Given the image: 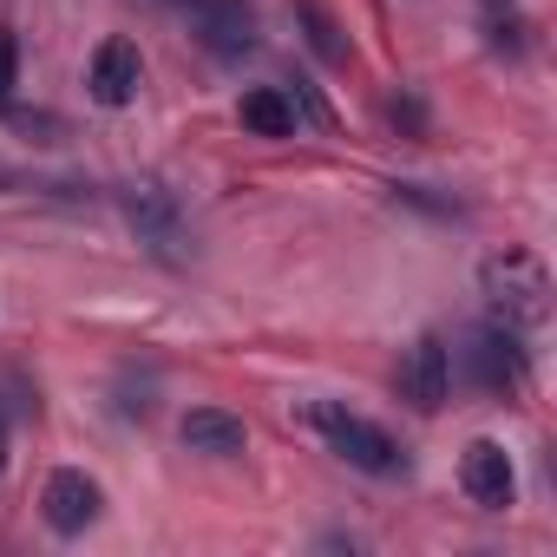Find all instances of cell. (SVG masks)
<instances>
[{
	"label": "cell",
	"mask_w": 557,
	"mask_h": 557,
	"mask_svg": "<svg viewBox=\"0 0 557 557\" xmlns=\"http://www.w3.org/2000/svg\"><path fill=\"white\" fill-rule=\"evenodd\" d=\"M14 86H21V47H14V34H0V106L14 99Z\"/></svg>",
	"instance_id": "cell-12"
},
{
	"label": "cell",
	"mask_w": 557,
	"mask_h": 557,
	"mask_svg": "<svg viewBox=\"0 0 557 557\" xmlns=\"http://www.w3.org/2000/svg\"><path fill=\"white\" fill-rule=\"evenodd\" d=\"M40 511H47V524H53L60 537H79V531L106 511V492H99V479L60 466V472L47 479V492H40Z\"/></svg>",
	"instance_id": "cell-6"
},
{
	"label": "cell",
	"mask_w": 557,
	"mask_h": 557,
	"mask_svg": "<svg viewBox=\"0 0 557 557\" xmlns=\"http://www.w3.org/2000/svg\"><path fill=\"white\" fill-rule=\"evenodd\" d=\"M459 361H466V374H472L479 394H511L524 381V355H518L511 329H472L466 348H459Z\"/></svg>",
	"instance_id": "cell-4"
},
{
	"label": "cell",
	"mask_w": 557,
	"mask_h": 557,
	"mask_svg": "<svg viewBox=\"0 0 557 557\" xmlns=\"http://www.w3.org/2000/svg\"><path fill=\"white\" fill-rule=\"evenodd\" d=\"M459 485L479 511H505L511 492H518V472H511V453L498 440H472L466 459H459Z\"/></svg>",
	"instance_id": "cell-5"
},
{
	"label": "cell",
	"mask_w": 557,
	"mask_h": 557,
	"mask_svg": "<svg viewBox=\"0 0 557 557\" xmlns=\"http://www.w3.org/2000/svg\"><path fill=\"white\" fill-rule=\"evenodd\" d=\"M0 459H8V426H0Z\"/></svg>",
	"instance_id": "cell-13"
},
{
	"label": "cell",
	"mask_w": 557,
	"mask_h": 557,
	"mask_svg": "<svg viewBox=\"0 0 557 557\" xmlns=\"http://www.w3.org/2000/svg\"><path fill=\"white\" fill-rule=\"evenodd\" d=\"M243 125L256 132V138H289L296 132V99L289 92H275V86H256V92H243Z\"/></svg>",
	"instance_id": "cell-10"
},
{
	"label": "cell",
	"mask_w": 557,
	"mask_h": 557,
	"mask_svg": "<svg viewBox=\"0 0 557 557\" xmlns=\"http://www.w3.org/2000/svg\"><path fill=\"white\" fill-rule=\"evenodd\" d=\"M394 387H400V400H407V407L440 413V407H446V394H453V355H446V342H440V335H420V342L400 355Z\"/></svg>",
	"instance_id": "cell-3"
},
{
	"label": "cell",
	"mask_w": 557,
	"mask_h": 557,
	"mask_svg": "<svg viewBox=\"0 0 557 557\" xmlns=\"http://www.w3.org/2000/svg\"><path fill=\"white\" fill-rule=\"evenodd\" d=\"M479 289L498 315V329H544L550 322V269L531 249H492L479 262Z\"/></svg>",
	"instance_id": "cell-1"
},
{
	"label": "cell",
	"mask_w": 557,
	"mask_h": 557,
	"mask_svg": "<svg viewBox=\"0 0 557 557\" xmlns=\"http://www.w3.org/2000/svg\"><path fill=\"white\" fill-rule=\"evenodd\" d=\"M243 440H249V426H243L236 413H223V407H197V413H184V446H190V453L230 459V453H243Z\"/></svg>",
	"instance_id": "cell-9"
},
{
	"label": "cell",
	"mask_w": 557,
	"mask_h": 557,
	"mask_svg": "<svg viewBox=\"0 0 557 557\" xmlns=\"http://www.w3.org/2000/svg\"><path fill=\"white\" fill-rule=\"evenodd\" d=\"M197 27H203V47L223 53V60L256 47V21H249L243 0H197Z\"/></svg>",
	"instance_id": "cell-8"
},
{
	"label": "cell",
	"mask_w": 557,
	"mask_h": 557,
	"mask_svg": "<svg viewBox=\"0 0 557 557\" xmlns=\"http://www.w3.org/2000/svg\"><path fill=\"white\" fill-rule=\"evenodd\" d=\"M485 8H505V0H485Z\"/></svg>",
	"instance_id": "cell-14"
},
{
	"label": "cell",
	"mask_w": 557,
	"mask_h": 557,
	"mask_svg": "<svg viewBox=\"0 0 557 557\" xmlns=\"http://www.w3.org/2000/svg\"><path fill=\"white\" fill-rule=\"evenodd\" d=\"M309 426L329 440V453H342L348 466H361V472H374V479L407 472V453L394 446V433L374 426V420H361V413H348L342 400H315V407H309Z\"/></svg>",
	"instance_id": "cell-2"
},
{
	"label": "cell",
	"mask_w": 557,
	"mask_h": 557,
	"mask_svg": "<svg viewBox=\"0 0 557 557\" xmlns=\"http://www.w3.org/2000/svg\"><path fill=\"white\" fill-rule=\"evenodd\" d=\"M302 14H309V27H315V47H322V60H348V47L335 40V21L315 8V0H302Z\"/></svg>",
	"instance_id": "cell-11"
},
{
	"label": "cell",
	"mask_w": 557,
	"mask_h": 557,
	"mask_svg": "<svg viewBox=\"0 0 557 557\" xmlns=\"http://www.w3.org/2000/svg\"><path fill=\"white\" fill-rule=\"evenodd\" d=\"M86 86H92L99 106H132L138 86H145V60H138V47H132V40H106V47L92 53Z\"/></svg>",
	"instance_id": "cell-7"
}]
</instances>
